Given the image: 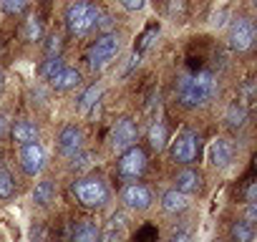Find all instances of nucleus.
Here are the masks:
<instances>
[{"label":"nucleus","instance_id":"nucleus-1","mask_svg":"<svg viewBox=\"0 0 257 242\" xmlns=\"http://www.w3.org/2000/svg\"><path fill=\"white\" fill-rule=\"evenodd\" d=\"M214 93H217V81H214V76L209 71L182 76L179 83H177V96H179L182 106H187V108L204 106L207 101H212Z\"/></svg>","mask_w":257,"mask_h":242},{"label":"nucleus","instance_id":"nucleus-2","mask_svg":"<svg viewBox=\"0 0 257 242\" xmlns=\"http://www.w3.org/2000/svg\"><path fill=\"white\" fill-rule=\"evenodd\" d=\"M73 194L76 199L83 204V207H103L108 202V187L103 179L98 177H83V179H76L73 182Z\"/></svg>","mask_w":257,"mask_h":242},{"label":"nucleus","instance_id":"nucleus-3","mask_svg":"<svg viewBox=\"0 0 257 242\" xmlns=\"http://www.w3.org/2000/svg\"><path fill=\"white\" fill-rule=\"evenodd\" d=\"M98 21V8L93 3H71L66 8V26L73 36L88 33Z\"/></svg>","mask_w":257,"mask_h":242},{"label":"nucleus","instance_id":"nucleus-4","mask_svg":"<svg viewBox=\"0 0 257 242\" xmlns=\"http://www.w3.org/2000/svg\"><path fill=\"white\" fill-rule=\"evenodd\" d=\"M121 51V38L116 33H106L101 36L91 48H88V66L91 71H103Z\"/></svg>","mask_w":257,"mask_h":242},{"label":"nucleus","instance_id":"nucleus-5","mask_svg":"<svg viewBox=\"0 0 257 242\" xmlns=\"http://www.w3.org/2000/svg\"><path fill=\"white\" fill-rule=\"evenodd\" d=\"M147 172V154L142 147H132L118 157V174L126 179H139Z\"/></svg>","mask_w":257,"mask_h":242},{"label":"nucleus","instance_id":"nucleus-6","mask_svg":"<svg viewBox=\"0 0 257 242\" xmlns=\"http://www.w3.org/2000/svg\"><path fill=\"white\" fill-rule=\"evenodd\" d=\"M199 154V137L194 132H182L172 144V159L179 164H192Z\"/></svg>","mask_w":257,"mask_h":242},{"label":"nucleus","instance_id":"nucleus-7","mask_svg":"<svg viewBox=\"0 0 257 242\" xmlns=\"http://www.w3.org/2000/svg\"><path fill=\"white\" fill-rule=\"evenodd\" d=\"M137 137H139V132H137L134 121L132 118H118L113 132H111V147L118 149V152H126V149L137 147Z\"/></svg>","mask_w":257,"mask_h":242},{"label":"nucleus","instance_id":"nucleus-8","mask_svg":"<svg viewBox=\"0 0 257 242\" xmlns=\"http://www.w3.org/2000/svg\"><path fill=\"white\" fill-rule=\"evenodd\" d=\"M121 202H123L128 209L142 212V209H149V207H152L154 197H152V189H149V187L134 182V184H126V187H123V192H121Z\"/></svg>","mask_w":257,"mask_h":242},{"label":"nucleus","instance_id":"nucleus-9","mask_svg":"<svg viewBox=\"0 0 257 242\" xmlns=\"http://www.w3.org/2000/svg\"><path fill=\"white\" fill-rule=\"evenodd\" d=\"M21 167H23V172H26L28 177L41 174L43 167H46V149H43L38 142L21 147Z\"/></svg>","mask_w":257,"mask_h":242},{"label":"nucleus","instance_id":"nucleus-10","mask_svg":"<svg viewBox=\"0 0 257 242\" xmlns=\"http://www.w3.org/2000/svg\"><path fill=\"white\" fill-rule=\"evenodd\" d=\"M254 36H257V31H254V23L252 21H247V18L234 21V26L229 31V46H232V51H247L254 43Z\"/></svg>","mask_w":257,"mask_h":242},{"label":"nucleus","instance_id":"nucleus-11","mask_svg":"<svg viewBox=\"0 0 257 242\" xmlns=\"http://www.w3.org/2000/svg\"><path fill=\"white\" fill-rule=\"evenodd\" d=\"M56 144H58V152H61L63 157L73 159L76 154H81V147H83V132H81L78 127H63V129L58 132Z\"/></svg>","mask_w":257,"mask_h":242},{"label":"nucleus","instance_id":"nucleus-12","mask_svg":"<svg viewBox=\"0 0 257 242\" xmlns=\"http://www.w3.org/2000/svg\"><path fill=\"white\" fill-rule=\"evenodd\" d=\"M11 137L21 147L33 144V142H38V127L33 124V121H16L13 129H11Z\"/></svg>","mask_w":257,"mask_h":242},{"label":"nucleus","instance_id":"nucleus-13","mask_svg":"<svg viewBox=\"0 0 257 242\" xmlns=\"http://www.w3.org/2000/svg\"><path fill=\"white\" fill-rule=\"evenodd\" d=\"M232 144L227 142V139H214L212 144H209V162L214 164V167H227L229 162H232Z\"/></svg>","mask_w":257,"mask_h":242},{"label":"nucleus","instance_id":"nucleus-14","mask_svg":"<svg viewBox=\"0 0 257 242\" xmlns=\"http://www.w3.org/2000/svg\"><path fill=\"white\" fill-rule=\"evenodd\" d=\"M81 83V71L78 68H71V66H66L53 81H51V86L56 88V91H71V88H76Z\"/></svg>","mask_w":257,"mask_h":242},{"label":"nucleus","instance_id":"nucleus-15","mask_svg":"<svg viewBox=\"0 0 257 242\" xmlns=\"http://www.w3.org/2000/svg\"><path fill=\"white\" fill-rule=\"evenodd\" d=\"M177 192H182V194H192V192H197L199 189V182H202V177H199V172H194V169H182L179 174H177Z\"/></svg>","mask_w":257,"mask_h":242},{"label":"nucleus","instance_id":"nucleus-16","mask_svg":"<svg viewBox=\"0 0 257 242\" xmlns=\"http://www.w3.org/2000/svg\"><path fill=\"white\" fill-rule=\"evenodd\" d=\"M162 207L167 212H184L189 207V197L182 194V192H177V189H167L162 194Z\"/></svg>","mask_w":257,"mask_h":242},{"label":"nucleus","instance_id":"nucleus-17","mask_svg":"<svg viewBox=\"0 0 257 242\" xmlns=\"http://www.w3.org/2000/svg\"><path fill=\"white\" fill-rule=\"evenodd\" d=\"M73 242H101V229L93 222H81L73 229Z\"/></svg>","mask_w":257,"mask_h":242},{"label":"nucleus","instance_id":"nucleus-18","mask_svg":"<svg viewBox=\"0 0 257 242\" xmlns=\"http://www.w3.org/2000/svg\"><path fill=\"white\" fill-rule=\"evenodd\" d=\"M53 197H56V184L51 179H43V182L36 184V189H33V202L36 204L46 207L48 202H53Z\"/></svg>","mask_w":257,"mask_h":242},{"label":"nucleus","instance_id":"nucleus-19","mask_svg":"<svg viewBox=\"0 0 257 242\" xmlns=\"http://www.w3.org/2000/svg\"><path fill=\"white\" fill-rule=\"evenodd\" d=\"M167 142H169L167 127L162 124V121H154L152 129H149V144H152V149H154V152H162V149L167 147Z\"/></svg>","mask_w":257,"mask_h":242},{"label":"nucleus","instance_id":"nucleus-20","mask_svg":"<svg viewBox=\"0 0 257 242\" xmlns=\"http://www.w3.org/2000/svg\"><path fill=\"white\" fill-rule=\"evenodd\" d=\"M98 96H101V86H98V83H93L91 88H86L83 96L78 98V111H81V113H88L91 106L98 101Z\"/></svg>","mask_w":257,"mask_h":242},{"label":"nucleus","instance_id":"nucleus-21","mask_svg":"<svg viewBox=\"0 0 257 242\" xmlns=\"http://www.w3.org/2000/svg\"><path fill=\"white\" fill-rule=\"evenodd\" d=\"M63 68H66V63H63L61 56H58V58H48V61H43V66H41V76H43L46 81H53Z\"/></svg>","mask_w":257,"mask_h":242},{"label":"nucleus","instance_id":"nucleus-22","mask_svg":"<svg viewBox=\"0 0 257 242\" xmlns=\"http://www.w3.org/2000/svg\"><path fill=\"white\" fill-rule=\"evenodd\" d=\"M252 237H254V229L244 219H239V222L232 224V239L234 242H252Z\"/></svg>","mask_w":257,"mask_h":242},{"label":"nucleus","instance_id":"nucleus-23","mask_svg":"<svg viewBox=\"0 0 257 242\" xmlns=\"http://www.w3.org/2000/svg\"><path fill=\"white\" fill-rule=\"evenodd\" d=\"M244 118H247V111H244V106H239V103H232V106L227 108V127H232V129H239V127L244 124Z\"/></svg>","mask_w":257,"mask_h":242},{"label":"nucleus","instance_id":"nucleus-24","mask_svg":"<svg viewBox=\"0 0 257 242\" xmlns=\"http://www.w3.org/2000/svg\"><path fill=\"white\" fill-rule=\"evenodd\" d=\"M13 194H16V182L8 169L0 167V199H11Z\"/></svg>","mask_w":257,"mask_h":242},{"label":"nucleus","instance_id":"nucleus-25","mask_svg":"<svg viewBox=\"0 0 257 242\" xmlns=\"http://www.w3.org/2000/svg\"><path fill=\"white\" fill-rule=\"evenodd\" d=\"M23 36H26V41H31V43L41 41V38H43V23H41L38 18H28V21H26V28H23Z\"/></svg>","mask_w":257,"mask_h":242},{"label":"nucleus","instance_id":"nucleus-26","mask_svg":"<svg viewBox=\"0 0 257 242\" xmlns=\"http://www.w3.org/2000/svg\"><path fill=\"white\" fill-rule=\"evenodd\" d=\"M61 48H63L61 36H58V33H51V36L46 38V53H48V58H58Z\"/></svg>","mask_w":257,"mask_h":242},{"label":"nucleus","instance_id":"nucleus-27","mask_svg":"<svg viewBox=\"0 0 257 242\" xmlns=\"http://www.w3.org/2000/svg\"><path fill=\"white\" fill-rule=\"evenodd\" d=\"M0 11H6L11 16H18V13L28 11V3H23V0H6V3H0Z\"/></svg>","mask_w":257,"mask_h":242},{"label":"nucleus","instance_id":"nucleus-28","mask_svg":"<svg viewBox=\"0 0 257 242\" xmlns=\"http://www.w3.org/2000/svg\"><path fill=\"white\" fill-rule=\"evenodd\" d=\"M96 26H98V28L103 31V36H106V33H111V28H113V18H111V16H101V13H98Z\"/></svg>","mask_w":257,"mask_h":242},{"label":"nucleus","instance_id":"nucleus-29","mask_svg":"<svg viewBox=\"0 0 257 242\" xmlns=\"http://www.w3.org/2000/svg\"><path fill=\"white\" fill-rule=\"evenodd\" d=\"M121 239H123V232H116L113 227H108L106 234L101 237V242H121Z\"/></svg>","mask_w":257,"mask_h":242},{"label":"nucleus","instance_id":"nucleus-30","mask_svg":"<svg viewBox=\"0 0 257 242\" xmlns=\"http://www.w3.org/2000/svg\"><path fill=\"white\" fill-rule=\"evenodd\" d=\"M126 11H142L144 8V0H123V3H121Z\"/></svg>","mask_w":257,"mask_h":242},{"label":"nucleus","instance_id":"nucleus-31","mask_svg":"<svg viewBox=\"0 0 257 242\" xmlns=\"http://www.w3.org/2000/svg\"><path fill=\"white\" fill-rule=\"evenodd\" d=\"M172 242H194V237H192L189 232H177V234L172 237Z\"/></svg>","mask_w":257,"mask_h":242},{"label":"nucleus","instance_id":"nucleus-32","mask_svg":"<svg viewBox=\"0 0 257 242\" xmlns=\"http://www.w3.org/2000/svg\"><path fill=\"white\" fill-rule=\"evenodd\" d=\"M6 132H8V116H6L3 111H0V139L6 137Z\"/></svg>","mask_w":257,"mask_h":242},{"label":"nucleus","instance_id":"nucleus-33","mask_svg":"<svg viewBox=\"0 0 257 242\" xmlns=\"http://www.w3.org/2000/svg\"><path fill=\"white\" fill-rule=\"evenodd\" d=\"M254 217H257V207H254V204H247V219H244V222H247V224H252V222H254Z\"/></svg>","mask_w":257,"mask_h":242},{"label":"nucleus","instance_id":"nucleus-34","mask_svg":"<svg viewBox=\"0 0 257 242\" xmlns=\"http://www.w3.org/2000/svg\"><path fill=\"white\" fill-rule=\"evenodd\" d=\"M254 194H257V184L247 187V204H254Z\"/></svg>","mask_w":257,"mask_h":242},{"label":"nucleus","instance_id":"nucleus-35","mask_svg":"<svg viewBox=\"0 0 257 242\" xmlns=\"http://www.w3.org/2000/svg\"><path fill=\"white\" fill-rule=\"evenodd\" d=\"M0 88H3V73H0Z\"/></svg>","mask_w":257,"mask_h":242}]
</instances>
